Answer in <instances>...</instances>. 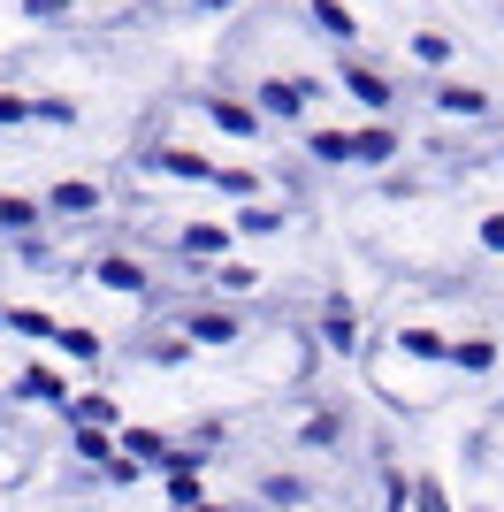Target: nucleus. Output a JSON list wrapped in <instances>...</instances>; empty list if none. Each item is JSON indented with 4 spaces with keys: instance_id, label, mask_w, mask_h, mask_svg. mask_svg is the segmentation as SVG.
<instances>
[{
    "instance_id": "obj_1",
    "label": "nucleus",
    "mask_w": 504,
    "mask_h": 512,
    "mask_svg": "<svg viewBox=\"0 0 504 512\" xmlns=\"http://www.w3.org/2000/svg\"><path fill=\"white\" fill-rule=\"evenodd\" d=\"M260 100H268L275 115H298V107L314 100V85H260Z\"/></svg>"
},
{
    "instance_id": "obj_2",
    "label": "nucleus",
    "mask_w": 504,
    "mask_h": 512,
    "mask_svg": "<svg viewBox=\"0 0 504 512\" xmlns=\"http://www.w3.org/2000/svg\"><path fill=\"white\" fill-rule=\"evenodd\" d=\"M398 344H405V352H413V360H451V344H443L436 329H405Z\"/></svg>"
},
{
    "instance_id": "obj_3",
    "label": "nucleus",
    "mask_w": 504,
    "mask_h": 512,
    "mask_svg": "<svg viewBox=\"0 0 504 512\" xmlns=\"http://www.w3.org/2000/svg\"><path fill=\"white\" fill-rule=\"evenodd\" d=\"M214 123L237 130V138H252V130H260V115H252V107H237V100H214Z\"/></svg>"
},
{
    "instance_id": "obj_4",
    "label": "nucleus",
    "mask_w": 504,
    "mask_h": 512,
    "mask_svg": "<svg viewBox=\"0 0 504 512\" xmlns=\"http://www.w3.org/2000/svg\"><path fill=\"white\" fill-rule=\"evenodd\" d=\"M100 283L107 291H138L146 276H138V260H100Z\"/></svg>"
},
{
    "instance_id": "obj_5",
    "label": "nucleus",
    "mask_w": 504,
    "mask_h": 512,
    "mask_svg": "<svg viewBox=\"0 0 504 512\" xmlns=\"http://www.w3.org/2000/svg\"><path fill=\"white\" fill-rule=\"evenodd\" d=\"M344 85H352V92H359L367 107H382V100H390V85H382L375 69H344Z\"/></svg>"
},
{
    "instance_id": "obj_6",
    "label": "nucleus",
    "mask_w": 504,
    "mask_h": 512,
    "mask_svg": "<svg viewBox=\"0 0 504 512\" xmlns=\"http://www.w3.org/2000/svg\"><path fill=\"white\" fill-rule=\"evenodd\" d=\"M191 337H207V344H230V337H237V321H230V314H191Z\"/></svg>"
},
{
    "instance_id": "obj_7",
    "label": "nucleus",
    "mask_w": 504,
    "mask_h": 512,
    "mask_svg": "<svg viewBox=\"0 0 504 512\" xmlns=\"http://www.w3.org/2000/svg\"><path fill=\"white\" fill-rule=\"evenodd\" d=\"M436 100L451 107V115H482V107H489V100H482V92H474V85H443Z\"/></svg>"
},
{
    "instance_id": "obj_8",
    "label": "nucleus",
    "mask_w": 504,
    "mask_h": 512,
    "mask_svg": "<svg viewBox=\"0 0 504 512\" xmlns=\"http://www.w3.org/2000/svg\"><path fill=\"white\" fill-rule=\"evenodd\" d=\"M54 207H62V214H92V207H100V192H92V184H62Z\"/></svg>"
},
{
    "instance_id": "obj_9",
    "label": "nucleus",
    "mask_w": 504,
    "mask_h": 512,
    "mask_svg": "<svg viewBox=\"0 0 504 512\" xmlns=\"http://www.w3.org/2000/svg\"><path fill=\"white\" fill-rule=\"evenodd\" d=\"M390 146H398L390 130H359V138H352V153H359V161H390Z\"/></svg>"
},
{
    "instance_id": "obj_10",
    "label": "nucleus",
    "mask_w": 504,
    "mask_h": 512,
    "mask_svg": "<svg viewBox=\"0 0 504 512\" xmlns=\"http://www.w3.org/2000/svg\"><path fill=\"white\" fill-rule=\"evenodd\" d=\"M314 23H321V31H329V39H352V16H344L336 0H314Z\"/></svg>"
},
{
    "instance_id": "obj_11",
    "label": "nucleus",
    "mask_w": 504,
    "mask_h": 512,
    "mask_svg": "<svg viewBox=\"0 0 504 512\" xmlns=\"http://www.w3.org/2000/svg\"><path fill=\"white\" fill-rule=\"evenodd\" d=\"M314 153H321V161H352V138H344V130H321Z\"/></svg>"
},
{
    "instance_id": "obj_12",
    "label": "nucleus",
    "mask_w": 504,
    "mask_h": 512,
    "mask_svg": "<svg viewBox=\"0 0 504 512\" xmlns=\"http://www.w3.org/2000/svg\"><path fill=\"white\" fill-rule=\"evenodd\" d=\"M161 169H168V176H214L199 153H161Z\"/></svg>"
},
{
    "instance_id": "obj_13",
    "label": "nucleus",
    "mask_w": 504,
    "mask_h": 512,
    "mask_svg": "<svg viewBox=\"0 0 504 512\" xmlns=\"http://www.w3.org/2000/svg\"><path fill=\"white\" fill-rule=\"evenodd\" d=\"M69 413H77V421L92 428V421H107V413H115V406H107V398H69Z\"/></svg>"
},
{
    "instance_id": "obj_14",
    "label": "nucleus",
    "mask_w": 504,
    "mask_h": 512,
    "mask_svg": "<svg viewBox=\"0 0 504 512\" xmlns=\"http://www.w3.org/2000/svg\"><path fill=\"white\" fill-rule=\"evenodd\" d=\"M31 214H39V207H31V199H0V222H8V230H23Z\"/></svg>"
},
{
    "instance_id": "obj_15",
    "label": "nucleus",
    "mask_w": 504,
    "mask_h": 512,
    "mask_svg": "<svg viewBox=\"0 0 504 512\" xmlns=\"http://www.w3.org/2000/svg\"><path fill=\"white\" fill-rule=\"evenodd\" d=\"M413 54H420V62H443V54H451V39H436V31H420V39H413Z\"/></svg>"
},
{
    "instance_id": "obj_16",
    "label": "nucleus",
    "mask_w": 504,
    "mask_h": 512,
    "mask_svg": "<svg viewBox=\"0 0 504 512\" xmlns=\"http://www.w3.org/2000/svg\"><path fill=\"white\" fill-rule=\"evenodd\" d=\"M184 253H199V260L222 253V230H191V237H184Z\"/></svg>"
},
{
    "instance_id": "obj_17",
    "label": "nucleus",
    "mask_w": 504,
    "mask_h": 512,
    "mask_svg": "<svg viewBox=\"0 0 504 512\" xmlns=\"http://www.w3.org/2000/svg\"><path fill=\"white\" fill-rule=\"evenodd\" d=\"M62 344L77 352V360H92V352H100V337H92V329H62Z\"/></svg>"
},
{
    "instance_id": "obj_18",
    "label": "nucleus",
    "mask_w": 504,
    "mask_h": 512,
    "mask_svg": "<svg viewBox=\"0 0 504 512\" xmlns=\"http://www.w3.org/2000/svg\"><path fill=\"white\" fill-rule=\"evenodd\" d=\"M420 512H451V497H443L436 482H420Z\"/></svg>"
},
{
    "instance_id": "obj_19",
    "label": "nucleus",
    "mask_w": 504,
    "mask_h": 512,
    "mask_svg": "<svg viewBox=\"0 0 504 512\" xmlns=\"http://www.w3.org/2000/svg\"><path fill=\"white\" fill-rule=\"evenodd\" d=\"M482 237H489V245L504 253V214H489V222H482Z\"/></svg>"
},
{
    "instance_id": "obj_20",
    "label": "nucleus",
    "mask_w": 504,
    "mask_h": 512,
    "mask_svg": "<svg viewBox=\"0 0 504 512\" xmlns=\"http://www.w3.org/2000/svg\"><path fill=\"white\" fill-rule=\"evenodd\" d=\"M69 0H31V16H62Z\"/></svg>"
},
{
    "instance_id": "obj_21",
    "label": "nucleus",
    "mask_w": 504,
    "mask_h": 512,
    "mask_svg": "<svg viewBox=\"0 0 504 512\" xmlns=\"http://www.w3.org/2000/svg\"><path fill=\"white\" fill-rule=\"evenodd\" d=\"M207 8H230V0H207Z\"/></svg>"
}]
</instances>
